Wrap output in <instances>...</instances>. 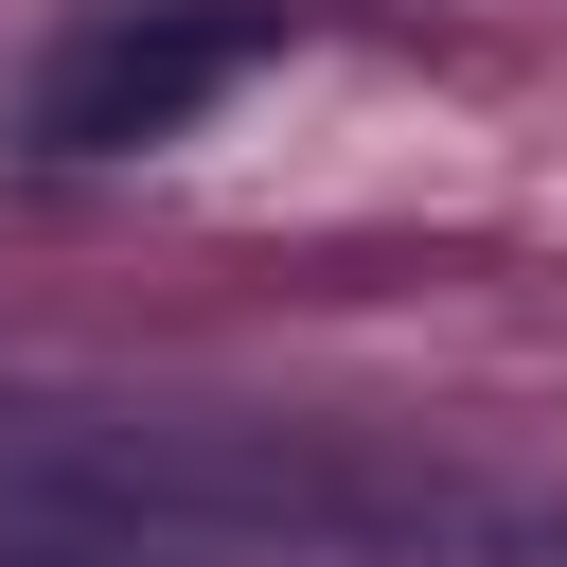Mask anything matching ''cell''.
Here are the masks:
<instances>
[{
  "label": "cell",
  "instance_id": "obj_1",
  "mask_svg": "<svg viewBox=\"0 0 567 567\" xmlns=\"http://www.w3.org/2000/svg\"><path fill=\"white\" fill-rule=\"evenodd\" d=\"M284 53V0H106L53 71H35V142L53 159H124V142H177L213 89H248Z\"/></svg>",
  "mask_w": 567,
  "mask_h": 567
}]
</instances>
